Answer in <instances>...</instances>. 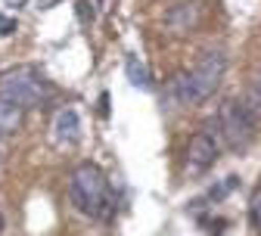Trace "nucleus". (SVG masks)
<instances>
[{
    "label": "nucleus",
    "mask_w": 261,
    "mask_h": 236,
    "mask_svg": "<svg viewBox=\"0 0 261 236\" xmlns=\"http://www.w3.org/2000/svg\"><path fill=\"white\" fill-rule=\"evenodd\" d=\"M255 118L249 115V109L243 106V99H224L218 109V127L221 137L227 140L230 149H246L255 140Z\"/></svg>",
    "instance_id": "20e7f679"
},
{
    "label": "nucleus",
    "mask_w": 261,
    "mask_h": 236,
    "mask_svg": "<svg viewBox=\"0 0 261 236\" xmlns=\"http://www.w3.org/2000/svg\"><path fill=\"white\" fill-rule=\"evenodd\" d=\"M124 69H127V78H130V84H134V87H149V72H146V65L137 56H127Z\"/></svg>",
    "instance_id": "1a4fd4ad"
},
{
    "label": "nucleus",
    "mask_w": 261,
    "mask_h": 236,
    "mask_svg": "<svg viewBox=\"0 0 261 236\" xmlns=\"http://www.w3.org/2000/svg\"><path fill=\"white\" fill-rule=\"evenodd\" d=\"M224 69H227L224 53H218V50L202 53L199 62H196L190 72H180V75L174 78L171 90H174V96H177V103H180V106H196V103H202V99H208V96L215 93V87L221 84Z\"/></svg>",
    "instance_id": "f03ea898"
},
{
    "label": "nucleus",
    "mask_w": 261,
    "mask_h": 236,
    "mask_svg": "<svg viewBox=\"0 0 261 236\" xmlns=\"http://www.w3.org/2000/svg\"><path fill=\"white\" fill-rule=\"evenodd\" d=\"M0 230H4V215H0Z\"/></svg>",
    "instance_id": "a211bd4d"
},
{
    "label": "nucleus",
    "mask_w": 261,
    "mask_h": 236,
    "mask_svg": "<svg viewBox=\"0 0 261 236\" xmlns=\"http://www.w3.org/2000/svg\"><path fill=\"white\" fill-rule=\"evenodd\" d=\"M0 96L13 99L22 109H31V106H41L50 96V84L41 72L28 69V65H19V69H10L0 75Z\"/></svg>",
    "instance_id": "7ed1b4c3"
},
{
    "label": "nucleus",
    "mask_w": 261,
    "mask_h": 236,
    "mask_svg": "<svg viewBox=\"0 0 261 236\" xmlns=\"http://www.w3.org/2000/svg\"><path fill=\"white\" fill-rule=\"evenodd\" d=\"M249 215H252V224L261 230V190L252 196V205H249Z\"/></svg>",
    "instance_id": "9b49d317"
},
{
    "label": "nucleus",
    "mask_w": 261,
    "mask_h": 236,
    "mask_svg": "<svg viewBox=\"0 0 261 236\" xmlns=\"http://www.w3.org/2000/svg\"><path fill=\"white\" fill-rule=\"evenodd\" d=\"M53 137H56V143H65V146L78 143V137H81V121H78V112L75 109H62L56 115V121H53Z\"/></svg>",
    "instance_id": "0eeeda50"
},
{
    "label": "nucleus",
    "mask_w": 261,
    "mask_h": 236,
    "mask_svg": "<svg viewBox=\"0 0 261 236\" xmlns=\"http://www.w3.org/2000/svg\"><path fill=\"white\" fill-rule=\"evenodd\" d=\"M109 4H112V0H100V7H109Z\"/></svg>",
    "instance_id": "f3484780"
},
{
    "label": "nucleus",
    "mask_w": 261,
    "mask_h": 236,
    "mask_svg": "<svg viewBox=\"0 0 261 236\" xmlns=\"http://www.w3.org/2000/svg\"><path fill=\"white\" fill-rule=\"evenodd\" d=\"M243 106L249 109V115H252L255 121H261V81H258V84H249V90H246V96H243Z\"/></svg>",
    "instance_id": "9d476101"
},
{
    "label": "nucleus",
    "mask_w": 261,
    "mask_h": 236,
    "mask_svg": "<svg viewBox=\"0 0 261 236\" xmlns=\"http://www.w3.org/2000/svg\"><path fill=\"white\" fill-rule=\"evenodd\" d=\"M22 118H25V109L13 99L0 96V134H13L22 127Z\"/></svg>",
    "instance_id": "6e6552de"
},
{
    "label": "nucleus",
    "mask_w": 261,
    "mask_h": 236,
    "mask_svg": "<svg viewBox=\"0 0 261 236\" xmlns=\"http://www.w3.org/2000/svg\"><path fill=\"white\" fill-rule=\"evenodd\" d=\"M0 152H4V143H0Z\"/></svg>",
    "instance_id": "6ab92c4d"
},
{
    "label": "nucleus",
    "mask_w": 261,
    "mask_h": 236,
    "mask_svg": "<svg viewBox=\"0 0 261 236\" xmlns=\"http://www.w3.org/2000/svg\"><path fill=\"white\" fill-rule=\"evenodd\" d=\"M69 193H72V202L78 205L81 215H90V218H112V212H115V199H112L109 180H106V174H103L93 162H81L75 171H72V177H69Z\"/></svg>",
    "instance_id": "f257e3e1"
},
{
    "label": "nucleus",
    "mask_w": 261,
    "mask_h": 236,
    "mask_svg": "<svg viewBox=\"0 0 261 236\" xmlns=\"http://www.w3.org/2000/svg\"><path fill=\"white\" fill-rule=\"evenodd\" d=\"M78 13H81V19L87 22V19H93V10H90V0H78Z\"/></svg>",
    "instance_id": "4468645a"
},
{
    "label": "nucleus",
    "mask_w": 261,
    "mask_h": 236,
    "mask_svg": "<svg viewBox=\"0 0 261 236\" xmlns=\"http://www.w3.org/2000/svg\"><path fill=\"white\" fill-rule=\"evenodd\" d=\"M13 31H16V19H10V16H0V35H13Z\"/></svg>",
    "instance_id": "ddd939ff"
},
{
    "label": "nucleus",
    "mask_w": 261,
    "mask_h": 236,
    "mask_svg": "<svg viewBox=\"0 0 261 236\" xmlns=\"http://www.w3.org/2000/svg\"><path fill=\"white\" fill-rule=\"evenodd\" d=\"M218 159V143L208 130H199L196 137L187 143V165H190V171H205V168H212Z\"/></svg>",
    "instance_id": "39448f33"
},
{
    "label": "nucleus",
    "mask_w": 261,
    "mask_h": 236,
    "mask_svg": "<svg viewBox=\"0 0 261 236\" xmlns=\"http://www.w3.org/2000/svg\"><path fill=\"white\" fill-rule=\"evenodd\" d=\"M100 115H103V118L109 115V96H106V93L100 96Z\"/></svg>",
    "instance_id": "2eb2a0df"
},
{
    "label": "nucleus",
    "mask_w": 261,
    "mask_h": 236,
    "mask_svg": "<svg viewBox=\"0 0 261 236\" xmlns=\"http://www.w3.org/2000/svg\"><path fill=\"white\" fill-rule=\"evenodd\" d=\"M233 187H237V177H227L221 187H212V190H208V196H212V199H221V196H227V193H230Z\"/></svg>",
    "instance_id": "f8f14e48"
},
{
    "label": "nucleus",
    "mask_w": 261,
    "mask_h": 236,
    "mask_svg": "<svg viewBox=\"0 0 261 236\" xmlns=\"http://www.w3.org/2000/svg\"><path fill=\"white\" fill-rule=\"evenodd\" d=\"M199 19H202V7L196 4V0H184V4L171 7V13H168V25L177 31V35L196 28V25H199Z\"/></svg>",
    "instance_id": "423d86ee"
},
{
    "label": "nucleus",
    "mask_w": 261,
    "mask_h": 236,
    "mask_svg": "<svg viewBox=\"0 0 261 236\" xmlns=\"http://www.w3.org/2000/svg\"><path fill=\"white\" fill-rule=\"evenodd\" d=\"M53 4H59V0H38V10H47V7H53Z\"/></svg>",
    "instance_id": "dca6fc26"
}]
</instances>
